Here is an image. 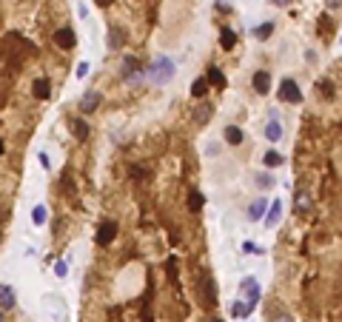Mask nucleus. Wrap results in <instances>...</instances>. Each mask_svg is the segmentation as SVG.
I'll list each match as a JSON object with an SVG mask.
<instances>
[{
    "instance_id": "nucleus-32",
    "label": "nucleus",
    "mask_w": 342,
    "mask_h": 322,
    "mask_svg": "<svg viewBox=\"0 0 342 322\" xmlns=\"http://www.w3.org/2000/svg\"><path fill=\"white\" fill-rule=\"evenodd\" d=\"M243 251H246V254H263V248H257V245L248 240V243H243Z\"/></svg>"
},
{
    "instance_id": "nucleus-40",
    "label": "nucleus",
    "mask_w": 342,
    "mask_h": 322,
    "mask_svg": "<svg viewBox=\"0 0 342 322\" xmlns=\"http://www.w3.org/2000/svg\"><path fill=\"white\" fill-rule=\"evenodd\" d=\"M211 322H219V316H211Z\"/></svg>"
},
{
    "instance_id": "nucleus-11",
    "label": "nucleus",
    "mask_w": 342,
    "mask_h": 322,
    "mask_svg": "<svg viewBox=\"0 0 342 322\" xmlns=\"http://www.w3.org/2000/svg\"><path fill=\"white\" fill-rule=\"evenodd\" d=\"M280 217H282V200L268 202V211H265V217H263L265 228H274L277 223H280Z\"/></svg>"
},
{
    "instance_id": "nucleus-3",
    "label": "nucleus",
    "mask_w": 342,
    "mask_h": 322,
    "mask_svg": "<svg viewBox=\"0 0 342 322\" xmlns=\"http://www.w3.org/2000/svg\"><path fill=\"white\" fill-rule=\"evenodd\" d=\"M114 237H117V223H114V220H103V223L97 226V234H94L97 245H111Z\"/></svg>"
},
{
    "instance_id": "nucleus-31",
    "label": "nucleus",
    "mask_w": 342,
    "mask_h": 322,
    "mask_svg": "<svg viewBox=\"0 0 342 322\" xmlns=\"http://www.w3.org/2000/svg\"><path fill=\"white\" fill-rule=\"evenodd\" d=\"M74 74H77V80H83L88 74V63L83 60V63H77V69H74Z\"/></svg>"
},
{
    "instance_id": "nucleus-29",
    "label": "nucleus",
    "mask_w": 342,
    "mask_h": 322,
    "mask_svg": "<svg viewBox=\"0 0 342 322\" xmlns=\"http://www.w3.org/2000/svg\"><path fill=\"white\" fill-rule=\"evenodd\" d=\"M319 91H322V97H333V83L331 80H319Z\"/></svg>"
},
{
    "instance_id": "nucleus-39",
    "label": "nucleus",
    "mask_w": 342,
    "mask_h": 322,
    "mask_svg": "<svg viewBox=\"0 0 342 322\" xmlns=\"http://www.w3.org/2000/svg\"><path fill=\"white\" fill-rule=\"evenodd\" d=\"M0 322H6V319H3V308H0Z\"/></svg>"
},
{
    "instance_id": "nucleus-28",
    "label": "nucleus",
    "mask_w": 342,
    "mask_h": 322,
    "mask_svg": "<svg viewBox=\"0 0 342 322\" xmlns=\"http://www.w3.org/2000/svg\"><path fill=\"white\" fill-rule=\"evenodd\" d=\"M46 217H49V214H46L43 205H35V208H32V223H35V226H43Z\"/></svg>"
},
{
    "instance_id": "nucleus-14",
    "label": "nucleus",
    "mask_w": 342,
    "mask_h": 322,
    "mask_svg": "<svg viewBox=\"0 0 342 322\" xmlns=\"http://www.w3.org/2000/svg\"><path fill=\"white\" fill-rule=\"evenodd\" d=\"M294 208H297V214H308V211H311V194H308L305 188H297V194H294Z\"/></svg>"
},
{
    "instance_id": "nucleus-27",
    "label": "nucleus",
    "mask_w": 342,
    "mask_h": 322,
    "mask_svg": "<svg viewBox=\"0 0 342 322\" xmlns=\"http://www.w3.org/2000/svg\"><path fill=\"white\" fill-rule=\"evenodd\" d=\"M271 35H274V23H263V26L254 29V37H257V40H268Z\"/></svg>"
},
{
    "instance_id": "nucleus-25",
    "label": "nucleus",
    "mask_w": 342,
    "mask_h": 322,
    "mask_svg": "<svg viewBox=\"0 0 342 322\" xmlns=\"http://www.w3.org/2000/svg\"><path fill=\"white\" fill-rule=\"evenodd\" d=\"M194 120L200 123V126H205V123L211 120V105L208 103H200L197 109H194Z\"/></svg>"
},
{
    "instance_id": "nucleus-19",
    "label": "nucleus",
    "mask_w": 342,
    "mask_h": 322,
    "mask_svg": "<svg viewBox=\"0 0 342 322\" xmlns=\"http://www.w3.org/2000/svg\"><path fill=\"white\" fill-rule=\"evenodd\" d=\"M69 129H71V134H74L77 140H88V123L86 120L74 117V120H69Z\"/></svg>"
},
{
    "instance_id": "nucleus-2",
    "label": "nucleus",
    "mask_w": 342,
    "mask_h": 322,
    "mask_svg": "<svg viewBox=\"0 0 342 322\" xmlns=\"http://www.w3.org/2000/svg\"><path fill=\"white\" fill-rule=\"evenodd\" d=\"M277 97H280V103H291V105H299V103H302V91H299L297 80H291V77L282 80Z\"/></svg>"
},
{
    "instance_id": "nucleus-36",
    "label": "nucleus",
    "mask_w": 342,
    "mask_h": 322,
    "mask_svg": "<svg viewBox=\"0 0 342 322\" xmlns=\"http://www.w3.org/2000/svg\"><path fill=\"white\" fill-rule=\"evenodd\" d=\"M94 3H97V6H100V9H105V6H111L114 0H94Z\"/></svg>"
},
{
    "instance_id": "nucleus-9",
    "label": "nucleus",
    "mask_w": 342,
    "mask_h": 322,
    "mask_svg": "<svg viewBox=\"0 0 342 322\" xmlns=\"http://www.w3.org/2000/svg\"><path fill=\"white\" fill-rule=\"evenodd\" d=\"M251 86H254L257 94H268V91H271V71H268V69L254 71V77H251Z\"/></svg>"
},
{
    "instance_id": "nucleus-5",
    "label": "nucleus",
    "mask_w": 342,
    "mask_h": 322,
    "mask_svg": "<svg viewBox=\"0 0 342 322\" xmlns=\"http://www.w3.org/2000/svg\"><path fill=\"white\" fill-rule=\"evenodd\" d=\"M100 103H103V94H100L97 88L83 91V97H80V114H94Z\"/></svg>"
},
{
    "instance_id": "nucleus-4",
    "label": "nucleus",
    "mask_w": 342,
    "mask_h": 322,
    "mask_svg": "<svg viewBox=\"0 0 342 322\" xmlns=\"http://www.w3.org/2000/svg\"><path fill=\"white\" fill-rule=\"evenodd\" d=\"M54 43H57V49H63V52H71V49L77 46L74 29H71V26H60L57 32H54Z\"/></svg>"
},
{
    "instance_id": "nucleus-21",
    "label": "nucleus",
    "mask_w": 342,
    "mask_h": 322,
    "mask_svg": "<svg viewBox=\"0 0 342 322\" xmlns=\"http://www.w3.org/2000/svg\"><path fill=\"white\" fill-rule=\"evenodd\" d=\"M208 80H205V77H197V80H194V83H191V97H194V100H202V97H205V94H208Z\"/></svg>"
},
{
    "instance_id": "nucleus-16",
    "label": "nucleus",
    "mask_w": 342,
    "mask_h": 322,
    "mask_svg": "<svg viewBox=\"0 0 342 322\" xmlns=\"http://www.w3.org/2000/svg\"><path fill=\"white\" fill-rule=\"evenodd\" d=\"M265 211H268V200L265 197H260V200H254L251 205H248V220H263L265 217Z\"/></svg>"
},
{
    "instance_id": "nucleus-17",
    "label": "nucleus",
    "mask_w": 342,
    "mask_h": 322,
    "mask_svg": "<svg viewBox=\"0 0 342 322\" xmlns=\"http://www.w3.org/2000/svg\"><path fill=\"white\" fill-rule=\"evenodd\" d=\"M222 137H225L228 146H240L243 140H246V134H243V129L240 126H225V131H222Z\"/></svg>"
},
{
    "instance_id": "nucleus-34",
    "label": "nucleus",
    "mask_w": 342,
    "mask_h": 322,
    "mask_svg": "<svg viewBox=\"0 0 342 322\" xmlns=\"http://www.w3.org/2000/svg\"><path fill=\"white\" fill-rule=\"evenodd\" d=\"M325 6H328V9H342V0H325Z\"/></svg>"
},
{
    "instance_id": "nucleus-26",
    "label": "nucleus",
    "mask_w": 342,
    "mask_h": 322,
    "mask_svg": "<svg viewBox=\"0 0 342 322\" xmlns=\"http://www.w3.org/2000/svg\"><path fill=\"white\" fill-rule=\"evenodd\" d=\"M254 183H257V188H263V191H268V188H274V183H277V180H274L271 174H263V171H260V174L254 177Z\"/></svg>"
},
{
    "instance_id": "nucleus-20",
    "label": "nucleus",
    "mask_w": 342,
    "mask_h": 322,
    "mask_svg": "<svg viewBox=\"0 0 342 322\" xmlns=\"http://www.w3.org/2000/svg\"><path fill=\"white\" fill-rule=\"evenodd\" d=\"M219 46H222L225 52H231V49L237 46V32H234V29H222V32H219Z\"/></svg>"
},
{
    "instance_id": "nucleus-6",
    "label": "nucleus",
    "mask_w": 342,
    "mask_h": 322,
    "mask_svg": "<svg viewBox=\"0 0 342 322\" xmlns=\"http://www.w3.org/2000/svg\"><path fill=\"white\" fill-rule=\"evenodd\" d=\"M200 288H202V302L205 305H217V299H219V291H217V279L211 277V274H205V277L200 279Z\"/></svg>"
},
{
    "instance_id": "nucleus-15",
    "label": "nucleus",
    "mask_w": 342,
    "mask_h": 322,
    "mask_svg": "<svg viewBox=\"0 0 342 322\" xmlns=\"http://www.w3.org/2000/svg\"><path fill=\"white\" fill-rule=\"evenodd\" d=\"M205 80H208V86H217V88H225L228 86V80H225V74H222V69H219V66H208Z\"/></svg>"
},
{
    "instance_id": "nucleus-37",
    "label": "nucleus",
    "mask_w": 342,
    "mask_h": 322,
    "mask_svg": "<svg viewBox=\"0 0 342 322\" xmlns=\"http://www.w3.org/2000/svg\"><path fill=\"white\" fill-rule=\"evenodd\" d=\"M217 6H219V9H222V12H228V9H231V6H228L225 0H217Z\"/></svg>"
},
{
    "instance_id": "nucleus-38",
    "label": "nucleus",
    "mask_w": 342,
    "mask_h": 322,
    "mask_svg": "<svg viewBox=\"0 0 342 322\" xmlns=\"http://www.w3.org/2000/svg\"><path fill=\"white\" fill-rule=\"evenodd\" d=\"M274 6H288V0H271Z\"/></svg>"
},
{
    "instance_id": "nucleus-12",
    "label": "nucleus",
    "mask_w": 342,
    "mask_h": 322,
    "mask_svg": "<svg viewBox=\"0 0 342 322\" xmlns=\"http://www.w3.org/2000/svg\"><path fill=\"white\" fill-rule=\"evenodd\" d=\"M263 137L268 140V143H280L282 137H285V131H282V126H280V120L274 117V120H268V126H265V131H263Z\"/></svg>"
},
{
    "instance_id": "nucleus-30",
    "label": "nucleus",
    "mask_w": 342,
    "mask_h": 322,
    "mask_svg": "<svg viewBox=\"0 0 342 322\" xmlns=\"http://www.w3.org/2000/svg\"><path fill=\"white\" fill-rule=\"evenodd\" d=\"M66 271H69L66 260H57V262H54V274H57V277H66Z\"/></svg>"
},
{
    "instance_id": "nucleus-13",
    "label": "nucleus",
    "mask_w": 342,
    "mask_h": 322,
    "mask_svg": "<svg viewBox=\"0 0 342 322\" xmlns=\"http://www.w3.org/2000/svg\"><path fill=\"white\" fill-rule=\"evenodd\" d=\"M32 94H35L37 100H49V94H52V83H49V77H37L35 83H32Z\"/></svg>"
},
{
    "instance_id": "nucleus-23",
    "label": "nucleus",
    "mask_w": 342,
    "mask_h": 322,
    "mask_svg": "<svg viewBox=\"0 0 342 322\" xmlns=\"http://www.w3.org/2000/svg\"><path fill=\"white\" fill-rule=\"evenodd\" d=\"M202 205H205V197H202L200 191H191V194H188V211H191V214H200Z\"/></svg>"
},
{
    "instance_id": "nucleus-1",
    "label": "nucleus",
    "mask_w": 342,
    "mask_h": 322,
    "mask_svg": "<svg viewBox=\"0 0 342 322\" xmlns=\"http://www.w3.org/2000/svg\"><path fill=\"white\" fill-rule=\"evenodd\" d=\"M174 60L171 57H166V54H160V57H154V60L146 66V77H149V83H154V86H166V83H171L174 80Z\"/></svg>"
},
{
    "instance_id": "nucleus-10",
    "label": "nucleus",
    "mask_w": 342,
    "mask_h": 322,
    "mask_svg": "<svg viewBox=\"0 0 342 322\" xmlns=\"http://www.w3.org/2000/svg\"><path fill=\"white\" fill-rule=\"evenodd\" d=\"M18 305V294H15V288L6 285V282H0V308L3 311H12Z\"/></svg>"
},
{
    "instance_id": "nucleus-33",
    "label": "nucleus",
    "mask_w": 342,
    "mask_h": 322,
    "mask_svg": "<svg viewBox=\"0 0 342 322\" xmlns=\"http://www.w3.org/2000/svg\"><path fill=\"white\" fill-rule=\"evenodd\" d=\"M271 322H294V316H291V313H277Z\"/></svg>"
},
{
    "instance_id": "nucleus-22",
    "label": "nucleus",
    "mask_w": 342,
    "mask_h": 322,
    "mask_svg": "<svg viewBox=\"0 0 342 322\" xmlns=\"http://www.w3.org/2000/svg\"><path fill=\"white\" fill-rule=\"evenodd\" d=\"M123 43H126L123 32L117 26H108V49H123Z\"/></svg>"
},
{
    "instance_id": "nucleus-18",
    "label": "nucleus",
    "mask_w": 342,
    "mask_h": 322,
    "mask_svg": "<svg viewBox=\"0 0 342 322\" xmlns=\"http://www.w3.org/2000/svg\"><path fill=\"white\" fill-rule=\"evenodd\" d=\"M251 311H254V305H248L246 299H237L231 305V316L234 319H246V316H251Z\"/></svg>"
},
{
    "instance_id": "nucleus-8",
    "label": "nucleus",
    "mask_w": 342,
    "mask_h": 322,
    "mask_svg": "<svg viewBox=\"0 0 342 322\" xmlns=\"http://www.w3.org/2000/svg\"><path fill=\"white\" fill-rule=\"evenodd\" d=\"M143 71H146V69H143V63L137 60L134 54H126V57H123V77L126 80H137Z\"/></svg>"
},
{
    "instance_id": "nucleus-35",
    "label": "nucleus",
    "mask_w": 342,
    "mask_h": 322,
    "mask_svg": "<svg viewBox=\"0 0 342 322\" xmlns=\"http://www.w3.org/2000/svg\"><path fill=\"white\" fill-rule=\"evenodd\" d=\"M40 166H43L46 171H49V168H52V163H49V154H40Z\"/></svg>"
},
{
    "instance_id": "nucleus-7",
    "label": "nucleus",
    "mask_w": 342,
    "mask_h": 322,
    "mask_svg": "<svg viewBox=\"0 0 342 322\" xmlns=\"http://www.w3.org/2000/svg\"><path fill=\"white\" fill-rule=\"evenodd\" d=\"M240 291L246 294V302L257 308V302H260V294H263V291H260V285H257V279H254V277L240 279Z\"/></svg>"
},
{
    "instance_id": "nucleus-24",
    "label": "nucleus",
    "mask_w": 342,
    "mask_h": 322,
    "mask_svg": "<svg viewBox=\"0 0 342 322\" xmlns=\"http://www.w3.org/2000/svg\"><path fill=\"white\" fill-rule=\"evenodd\" d=\"M263 163L268 168H277V166H282V163H285V157H282L280 151H274V148H271V151H265V154H263Z\"/></svg>"
}]
</instances>
